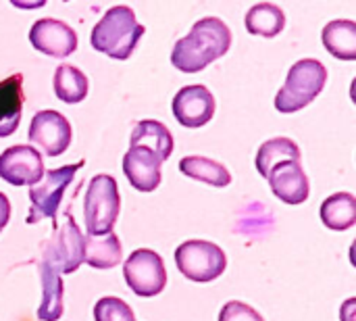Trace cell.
<instances>
[{
	"mask_svg": "<svg viewBox=\"0 0 356 321\" xmlns=\"http://www.w3.org/2000/svg\"><path fill=\"white\" fill-rule=\"evenodd\" d=\"M229 46V27L217 17H204L192 25L186 38L175 42L171 52V65L184 73H198L207 69V65L223 56Z\"/></svg>",
	"mask_w": 356,
	"mask_h": 321,
	"instance_id": "cell-1",
	"label": "cell"
},
{
	"mask_svg": "<svg viewBox=\"0 0 356 321\" xmlns=\"http://www.w3.org/2000/svg\"><path fill=\"white\" fill-rule=\"evenodd\" d=\"M142 36L144 25L138 23L134 10L125 4H117L108 8L102 15V19L94 25L90 42L94 50L111 58L125 61L134 54Z\"/></svg>",
	"mask_w": 356,
	"mask_h": 321,
	"instance_id": "cell-2",
	"label": "cell"
},
{
	"mask_svg": "<svg viewBox=\"0 0 356 321\" xmlns=\"http://www.w3.org/2000/svg\"><path fill=\"white\" fill-rule=\"evenodd\" d=\"M327 69L317 58H300L288 71L286 84L275 96V109L280 113H296L311 104L325 88Z\"/></svg>",
	"mask_w": 356,
	"mask_h": 321,
	"instance_id": "cell-3",
	"label": "cell"
},
{
	"mask_svg": "<svg viewBox=\"0 0 356 321\" xmlns=\"http://www.w3.org/2000/svg\"><path fill=\"white\" fill-rule=\"evenodd\" d=\"M121 213L119 186L113 175L98 173L90 180L83 201L86 215V236H104L111 234L117 217Z\"/></svg>",
	"mask_w": 356,
	"mask_h": 321,
	"instance_id": "cell-4",
	"label": "cell"
},
{
	"mask_svg": "<svg viewBox=\"0 0 356 321\" xmlns=\"http://www.w3.org/2000/svg\"><path fill=\"white\" fill-rule=\"evenodd\" d=\"M42 263L56 274H73L83 263L86 236L71 215H65L63 226L42 244Z\"/></svg>",
	"mask_w": 356,
	"mask_h": 321,
	"instance_id": "cell-5",
	"label": "cell"
},
{
	"mask_svg": "<svg viewBox=\"0 0 356 321\" xmlns=\"http://www.w3.org/2000/svg\"><path fill=\"white\" fill-rule=\"evenodd\" d=\"M177 269L190 280L198 284H207L223 276L227 267V257L223 249L207 240H188L175 249Z\"/></svg>",
	"mask_w": 356,
	"mask_h": 321,
	"instance_id": "cell-6",
	"label": "cell"
},
{
	"mask_svg": "<svg viewBox=\"0 0 356 321\" xmlns=\"http://www.w3.org/2000/svg\"><path fill=\"white\" fill-rule=\"evenodd\" d=\"M81 165H83V161H79L75 165H65L58 169H48V171H44V175L38 184L29 186L31 209L27 213V224H38L42 219H54L60 198H63L67 186L73 182L75 173L81 169Z\"/></svg>",
	"mask_w": 356,
	"mask_h": 321,
	"instance_id": "cell-7",
	"label": "cell"
},
{
	"mask_svg": "<svg viewBox=\"0 0 356 321\" xmlns=\"http://www.w3.org/2000/svg\"><path fill=\"white\" fill-rule=\"evenodd\" d=\"M123 276H125L129 290L142 299L156 297L167 286L165 261L159 253L150 249L134 251L123 265Z\"/></svg>",
	"mask_w": 356,
	"mask_h": 321,
	"instance_id": "cell-8",
	"label": "cell"
},
{
	"mask_svg": "<svg viewBox=\"0 0 356 321\" xmlns=\"http://www.w3.org/2000/svg\"><path fill=\"white\" fill-rule=\"evenodd\" d=\"M27 136H29V142L38 146L44 155L58 157L69 148L73 130H71L69 119L63 113L46 109L33 115Z\"/></svg>",
	"mask_w": 356,
	"mask_h": 321,
	"instance_id": "cell-9",
	"label": "cell"
},
{
	"mask_svg": "<svg viewBox=\"0 0 356 321\" xmlns=\"http://www.w3.org/2000/svg\"><path fill=\"white\" fill-rule=\"evenodd\" d=\"M44 175V161L38 148L15 144L0 155V178L10 186H33Z\"/></svg>",
	"mask_w": 356,
	"mask_h": 321,
	"instance_id": "cell-10",
	"label": "cell"
},
{
	"mask_svg": "<svg viewBox=\"0 0 356 321\" xmlns=\"http://www.w3.org/2000/svg\"><path fill=\"white\" fill-rule=\"evenodd\" d=\"M29 42L35 50L48 56H56V58H65L77 50L75 29L69 23L60 19H50V17L40 19L31 25Z\"/></svg>",
	"mask_w": 356,
	"mask_h": 321,
	"instance_id": "cell-11",
	"label": "cell"
},
{
	"mask_svg": "<svg viewBox=\"0 0 356 321\" xmlns=\"http://www.w3.org/2000/svg\"><path fill=\"white\" fill-rule=\"evenodd\" d=\"M173 115L184 127L196 130L207 125L215 115V98L211 90L202 84L181 88L173 98Z\"/></svg>",
	"mask_w": 356,
	"mask_h": 321,
	"instance_id": "cell-12",
	"label": "cell"
},
{
	"mask_svg": "<svg viewBox=\"0 0 356 321\" xmlns=\"http://www.w3.org/2000/svg\"><path fill=\"white\" fill-rule=\"evenodd\" d=\"M161 157L142 146H129L123 157V173L140 192H152L161 184Z\"/></svg>",
	"mask_w": 356,
	"mask_h": 321,
	"instance_id": "cell-13",
	"label": "cell"
},
{
	"mask_svg": "<svg viewBox=\"0 0 356 321\" xmlns=\"http://www.w3.org/2000/svg\"><path fill=\"white\" fill-rule=\"evenodd\" d=\"M267 180H269L271 192L286 205H302L309 198V192H311L309 178L302 165L296 161H286V163L275 165L269 171Z\"/></svg>",
	"mask_w": 356,
	"mask_h": 321,
	"instance_id": "cell-14",
	"label": "cell"
},
{
	"mask_svg": "<svg viewBox=\"0 0 356 321\" xmlns=\"http://www.w3.org/2000/svg\"><path fill=\"white\" fill-rule=\"evenodd\" d=\"M23 75L13 73L0 81V138L15 134L23 113Z\"/></svg>",
	"mask_w": 356,
	"mask_h": 321,
	"instance_id": "cell-15",
	"label": "cell"
},
{
	"mask_svg": "<svg viewBox=\"0 0 356 321\" xmlns=\"http://www.w3.org/2000/svg\"><path fill=\"white\" fill-rule=\"evenodd\" d=\"M129 146L148 148V150L156 152L161 157V161L165 163L171 157L175 142H173V134L169 132V127L165 123L154 121V119H144L134 125Z\"/></svg>",
	"mask_w": 356,
	"mask_h": 321,
	"instance_id": "cell-16",
	"label": "cell"
},
{
	"mask_svg": "<svg viewBox=\"0 0 356 321\" xmlns=\"http://www.w3.org/2000/svg\"><path fill=\"white\" fill-rule=\"evenodd\" d=\"M321 42L327 52L340 61L356 58V23L350 19L330 21L321 31Z\"/></svg>",
	"mask_w": 356,
	"mask_h": 321,
	"instance_id": "cell-17",
	"label": "cell"
},
{
	"mask_svg": "<svg viewBox=\"0 0 356 321\" xmlns=\"http://www.w3.org/2000/svg\"><path fill=\"white\" fill-rule=\"evenodd\" d=\"M123 249L121 240L115 232L104 236H86V253L83 263L94 269H113L121 263Z\"/></svg>",
	"mask_w": 356,
	"mask_h": 321,
	"instance_id": "cell-18",
	"label": "cell"
},
{
	"mask_svg": "<svg viewBox=\"0 0 356 321\" xmlns=\"http://www.w3.org/2000/svg\"><path fill=\"white\" fill-rule=\"evenodd\" d=\"M319 215L332 232H346L356 224V198L350 192H336L323 201Z\"/></svg>",
	"mask_w": 356,
	"mask_h": 321,
	"instance_id": "cell-19",
	"label": "cell"
},
{
	"mask_svg": "<svg viewBox=\"0 0 356 321\" xmlns=\"http://www.w3.org/2000/svg\"><path fill=\"white\" fill-rule=\"evenodd\" d=\"M302 155H300V148L294 140L290 138H271L267 142L261 144L259 152H257V159H254V165H257V171L267 178L269 171L280 165V163H286V161H296L300 163Z\"/></svg>",
	"mask_w": 356,
	"mask_h": 321,
	"instance_id": "cell-20",
	"label": "cell"
},
{
	"mask_svg": "<svg viewBox=\"0 0 356 321\" xmlns=\"http://www.w3.org/2000/svg\"><path fill=\"white\" fill-rule=\"evenodd\" d=\"M244 25L252 36L275 38L286 27V15L273 2H259L246 13Z\"/></svg>",
	"mask_w": 356,
	"mask_h": 321,
	"instance_id": "cell-21",
	"label": "cell"
},
{
	"mask_svg": "<svg viewBox=\"0 0 356 321\" xmlns=\"http://www.w3.org/2000/svg\"><path fill=\"white\" fill-rule=\"evenodd\" d=\"M179 171L184 175H188L190 180L204 182L215 188H225L232 182V173L227 171L225 165H221L213 159H207V157H198V155L184 157L179 161Z\"/></svg>",
	"mask_w": 356,
	"mask_h": 321,
	"instance_id": "cell-22",
	"label": "cell"
},
{
	"mask_svg": "<svg viewBox=\"0 0 356 321\" xmlns=\"http://www.w3.org/2000/svg\"><path fill=\"white\" fill-rule=\"evenodd\" d=\"M42 278V303L38 307V318L42 321H58L63 315V280L60 274L50 269L40 261Z\"/></svg>",
	"mask_w": 356,
	"mask_h": 321,
	"instance_id": "cell-23",
	"label": "cell"
},
{
	"mask_svg": "<svg viewBox=\"0 0 356 321\" xmlns=\"http://www.w3.org/2000/svg\"><path fill=\"white\" fill-rule=\"evenodd\" d=\"M90 81L86 73L73 65H58L54 71V94L67 104H77L88 96Z\"/></svg>",
	"mask_w": 356,
	"mask_h": 321,
	"instance_id": "cell-24",
	"label": "cell"
},
{
	"mask_svg": "<svg viewBox=\"0 0 356 321\" xmlns=\"http://www.w3.org/2000/svg\"><path fill=\"white\" fill-rule=\"evenodd\" d=\"M94 320L96 321H136L131 307L117 299V297H104L94 305Z\"/></svg>",
	"mask_w": 356,
	"mask_h": 321,
	"instance_id": "cell-25",
	"label": "cell"
},
{
	"mask_svg": "<svg viewBox=\"0 0 356 321\" xmlns=\"http://www.w3.org/2000/svg\"><path fill=\"white\" fill-rule=\"evenodd\" d=\"M219 321H265L263 315L242 301H229L223 305Z\"/></svg>",
	"mask_w": 356,
	"mask_h": 321,
	"instance_id": "cell-26",
	"label": "cell"
},
{
	"mask_svg": "<svg viewBox=\"0 0 356 321\" xmlns=\"http://www.w3.org/2000/svg\"><path fill=\"white\" fill-rule=\"evenodd\" d=\"M8 219H10V201L6 198L4 192H0V232L6 228Z\"/></svg>",
	"mask_w": 356,
	"mask_h": 321,
	"instance_id": "cell-27",
	"label": "cell"
},
{
	"mask_svg": "<svg viewBox=\"0 0 356 321\" xmlns=\"http://www.w3.org/2000/svg\"><path fill=\"white\" fill-rule=\"evenodd\" d=\"M355 307V299H350V301H346L344 303V307H342V321H350V309Z\"/></svg>",
	"mask_w": 356,
	"mask_h": 321,
	"instance_id": "cell-28",
	"label": "cell"
}]
</instances>
